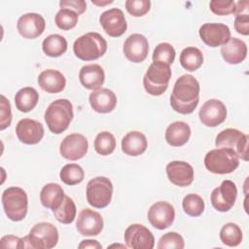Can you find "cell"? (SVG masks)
Here are the masks:
<instances>
[{
	"instance_id": "cell-8",
	"label": "cell",
	"mask_w": 249,
	"mask_h": 249,
	"mask_svg": "<svg viewBox=\"0 0 249 249\" xmlns=\"http://www.w3.org/2000/svg\"><path fill=\"white\" fill-rule=\"evenodd\" d=\"M86 195L87 200L91 206L95 208H104L111 202L113 184L104 176L92 178L87 185Z\"/></svg>"
},
{
	"instance_id": "cell-35",
	"label": "cell",
	"mask_w": 249,
	"mask_h": 249,
	"mask_svg": "<svg viewBox=\"0 0 249 249\" xmlns=\"http://www.w3.org/2000/svg\"><path fill=\"white\" fill-rule=\"evenodd\" d=\"M55 219L62 224H71L76 218V205L73 199L67 196H64V199L60 206L53 211Z\"/></svg>"
},
{
	"instance_id": "cell-3",
	"label": "cell",
	"mask_w": 249,
	"mask_h": 249,
	"mask_svg": "<svg viewBox=\"0 0 249 249\" xmlns=\"http://www.w3.org/2000/svg\"><path fill=\"white\" fill-rule=\"evenodd\" d=\"M73 51L75 55L82 60H95L105 54L107 42L99 33L89 32L75 40Z\"/></svg>"
},
{
	"instance_id": "cell-24",
	"label": "cell",
	"mask_w": 249,
	"mask_h": 249,
	"mask_svg": "<svg viewBox=\"0 0 249 249\" xmlns=\"http://www.w3.org/2000/svg\"><path fill=\"white\" fill-rule=\"evenodd\" d=\"M38 85L43 90L49 93H58L64 89L66 79L60 71L47 69L39 74Z\"/></svg>"
},
{
	"instance_id": "cell-7",
	"label": "cell",
	"mask_w": 249,
	"mask_h": 249,
	"mask_svg": "<svg viewBox=\"0 0 249 249\" xmlns=\"http://www.w3.org/2000/svg\"><path fill=\"white\" fill-rule=\"evenodd\" d=\"M171 70L168 65L153 62L143 77L145 90L154 96L161 95L168 88Z\"/></svg>"
},
{
	"instance_id": "cell-20",
	"label": "cell",
	"mask_w": 249,
	"mask_h": 249,
	"mask_svg": "<svg viewBox=\"0 0 249 249\" xmlns=\"http://www.w3.org/2000/svg\"><path fill=\"white\" fill-rule=\"evenodd\" d=\"M16 134L21 143L34 145L39 143L44 136V126L32 119H22L16 126Z\"/></svg>"
},
{
	"instance_id": "cell-11",
	"label": "cell",
	"mask_w": 249,
	"mask_h": 249,
	"mask_svg": "<svg viewBox=\"0 0 249 249\" xmlns=\"http://www.w3.org/2000/svg\"><path fill=\"white\" fill-rule=\"evenodd\" d=\"M126 247L132 249H153L155 237L150 230L141 224H132L124 231Z\"/></svg>"
},
{
	"instance_id": "cell-4",
	"label": "cell",
	"mask_w": 249,
	"mask_h": 249,
	"mask_svg": "<svg viewBox=\"0 0 249 249\" xmlns=\"http://www.w3.org/2000/svg\"><path fill=\"white\" fill-rule=\"evenodd\" d=\"M22 241L23 248L51 249L57 244L58 231L49 222H40L33 226Z\"/></svg>"
},
{
	"instance_id": "cell-31",
	"label": "cell",
	"mask_w": 249,
	"mask_h": 249,
	"mask_svg": "<svg viewBox=\"0 0 249 249\" xmlns=\"http://www.w3.org/2000/svg\"><path fill=\"white\" fill-rule=\"evenodd\" d=\"M180 64L188 71L197 70L203 63V54L201 51L196 47H187L180 53Z\"/></svg>"
},
{
	"instance_id": "cell-48",
	"label": "cell",
	"mask_w": 249,
	"mask_h": 249,
	"mask_svg": "<svg viewBox=\"0 0 249 249\" xmlns=\"http://www.w3.org/2000/svg\"><path fill=\"white\" fill-rule=\"evenodd\" d=\"M122 247V248H125L126 246H124V245H121V244H112V245H110V246H108V248L109 247Z\"/></svg>"
},
{
	"instance_id": "cell-1",
	"label": "cell",
	"mask_w": 249,
	"mask_h": 249,
	"mask_svg": "<svg viewBox=\"0 0 249 249\" xmlns=\"http://www.w3.org/2000/svg\"><path fill=\"white\" fill-rule=\"evenodd\" d=\"M199 83L194 76L182 75L176 80L170 95L171 108L183 115L193 113L199 101Z\"/></svg>"
},
{
	"instance_id": "cell-28",
	"label": "cell",
	"mask_w": 249,
	"mask_h": 249,
	"mask_svg": "<svg viewBox=\"0 0 249 249\" xmlns=\"http://www.w3.org/2000/svg\"><path fill=\"white\" fill-rule=\"evenodd\" d=\"M64 191L60 185L56 183H48L46 184L40 192V200L41 203L52 209L53 211L57 209L64 199Z\"/></svg>"
},
{
	"instance_id": "cell-13",
	"label": "cell",
	"mask_w": 249,
	"mask_h": 249,
	"mask_svg": "<svg viewBox=\"0 0 249 249\" xmlns=\"http://www.w3.org/2000/svg\"><path fill=\"white\" fill-rule=\"evenodd\" d=\"M89 149L87 138L81 133L67 135L60 143V155L69 160H77L86 156Z\"/></svg>"
},
{
	"instance_id": "cell-44",
	"label": "cell",
	"mask_w": 249,
	"mask_h": 249,
	"mask_svg": "<svg viewBox=\"0 0 249 249\" xmlns=\"http://www.w3.org/2000/svg\"><path fill=\"white\" fill-rule=\"evenodd\" d=\"M60 9L66 8L74 11L78 15H82L87 10V3L84 0H61L59 2Z\"/></svg>"
},
{
	"instance_id": "cell-14",
	"label": "cell",
	"mask_w": 249,
	"mask_h": 249,
	"mask_svg": "<svg viewBox=\"0 0 249 249\" xmlns=\"http://www.w3.org/2000/svg\"><path fill=\"white\" fill-rule=\"evenodd\" d=\"M102 216L89 208H84L80 211L76 221L77 231L85 236L98 235L103 230Z\"/></svg>"
},
{
	"instance_id": "cell-46",
	"label": "cell",
	"mask_w": 249,
	"mask_h": 249,
	"mask_svg": "<svg viewBox=\"0 0 249 249\" xmlns=\"http://www.w3.org/2000/svg\"><path fill=\"white\" fill-rule=\"evenodd\" d=\"M78 248L83 249V248H92V249H100L102 248V245L94 239H85L82 240L81 243L78 245Z\"/></svg>"
},
{
	"instance_id": "cell-23",
	"label": "cell",
	"mask_w": 249,
	"mask_h": 249,
	"mask_svg": "<svg viewBox=\"0 0 249 249\" xmlns=\"http://www.w3.org/2000/svg\"><path fill=\"white\" fill-rule=\"evenodd\" d=\"M79 80L84 88L96 90L103 85L105 73L103 68L98 64H87L81 68L79 72Z\"/></svg>"
},
{
	"instance_id": "cell-2",
	"label": "cell",
	"mask_w": 249,
	"mask_h": 249,
	"mask_svg": "<svg viewBox=\"0 0 249 249\" xmlns=\"http://www.w3.org/2000/svg\"><path fill=\"white\" fill-rule=\"evenodd\" d=\"M73 117V105L65 98L53 101L45 111V122L49 129L54 134H60L65 131Z\"/></svg>"
},
{
	"instance_id": "cell-16",
	"label": "cell",
	"mask_w": 249,
	"mask_h": 249,
	"mask_svg": "<svg viewBox=\"0 0 249 249\" xmlns=\"http://www.w3.org/2000/svg\"><path fill=\"white\" fill-rule=\"evenodd\" d=\"M99 23L104 31L111 37L122 36L127 28V23L122 10L118 8L109 9L99 17Z\"/></svg>"
},
{
	"instance_id": "cell-19",
	"label": "cell",
	"mask_w": 249,
	"mask_h": 249,
	"mask_svg": "<svg viewBox=\"0 0 249 249\" xmlns=\"http://www.w3.org/2000/svg\"><path fill=\"white\" fill-rule=\"evenodd\" d=\"M46 21L44 18L37 13H27L19 17L17 22L18 33L26 39H35L45 30Z\"/></svg>"
},
{
	"instance_id": "cell-43",
	"label": "cell",
	"mask_w": 249,
	"mask_h": 249,
	"mask_svg": "<svg viewBox=\"0 0 249 249\" xmlns=\"http://www.w3.org/2000/svg\"><path fill=\"white\" fill-rule=\"evenodd\" d=\"M0 129L4 130L10 126L12 122V111L9 100L2 94L1 95V112H0Z\"/></svg>"
},
{
	"instance_id": "cell-38",
	"label": "cell",
	"mask_w": 249,
	"mask_h": 249,
	"mask_svg": "<svg viewBox=\"0 0 249 249\" xmlns=\"http://www.w3.org/2000/svg\"><path fill=\"white\" fill-rule=\"evenodd\" d=\"M175 50L169 43H160L153 52V62L170 66L175 58Z\"/></svg>"
},
{
	"instance_id": "cell-42",
	"label": "cell",
	"mask_w": 249,
	"mask_h": 249,
	"mask_svg": "<svg viewBox=\"0 0 249 249\" xmlns=\"http://www.w3.org/2000/svg\"><path fill=\"white\" fill-rule=\"evenodd\" d=\"M212 13L218 16H228L235 11V2L231 0H212L209 3Z\"/></svg>"
},
{
	"instance_id": "cell-21",
	"label": "cell",
	"mask_w": 249,
	"mask_h": 249,
	"mask_svg": "<svg viewBox=\"0 0 249 249\" xmlns=\"http://www.w3.org/2000/svg\"><path fill=\"white\" fill-rule=\"evenodd\" d=\"M165 170L168 180L178 187H187L194 181V168L186 161H170Z\"/></svg>"
},
{
	"instance_id": "cell-33",
	"label": "cell",
	"mask_w": 249,
	"mask_h": 249,
	"mask_svg": "<svg viewBox=\"0 0 249 249\" xmlns=\"http://www.w3.org/2000/svg\"><path fill=\"white\" fill-rule=\"evenodd\" d=\"M220 239L223 244L235 247L242 241V231L239 226L234 223H227L220 230Z\"/></svg>"
},
{
	"instance_id": "cell-32",
	"label": "cell",
	"mask_w": 249,
	"mask_h": 249,
	"mask_svg": "<svg viewBox=\"0 0 249 249\" xmlns=\"http://www.w3.org/2000/svg\"><path fill=\"white\" fill-rule=\"evenodd\" d=\"M249 2L242 0L235 2V19L234 29L241 35L247 36L249 34V13H248Z\"/></svg>"
},
{
	"instance_id": "cell-34",
	"label": "cell",
	"mask_w": 249,
	"mask_h": 249,
	"mask_svg": "<svg viewBox=\"0 0 249 249\" xmlns=\"http://www.w3.org/2000/svg\"><path fill=\"white\" fill-rule=\"evenodd\" d=\"M59 177L64 184L68 186H74L80 184L84 180L85 172L82 166H80L79 164L68 163L61 168L59 172Z\"/></svg>"
},
{
	"instance_id": "cell-22",
	"label": "cell",
	"mask_w": 249,
	"mask_h": 249,
	"mask_svg": "<svg viewBox=\"0 0 249 249\" xmlns=\"http://www.w3.org/2000/svg\"><path fill=\"white\" fill-rule=\"evenodd\" d=\"M89 101L95 112L106 114L115 109L117 105V96L113 90L106 88H100L90 92Z\"/></svg>"
},
{
	"instance_id": "cell-12",
	"label": "cell",
	"mask_w": 249,
	"mask_h": 249,
	"mask_svg": "<svg viewBox=\"0 0 249 249\" xmlns=\"http://www.w3.org/2000/svg\"><path fill=\"white\" fill-rule=\"evenodd\" d=\"M198 33L200 39L211 48L223 46L231 38L229 26L219 22H207L202 24Z\"/></svg>"
},
{
	"instance_id": "cell-25",
	"label": "cell",
	"mask_w": 249,
	"mask_h": 249,
	"mask_svg": "<svg viewBox=\"0 0 249 249\" xmlns=\"http://www.w3.org/2000/svg\"><path fill=\"white\" fill-rule=\"evenodd\" d=\"M221 54L227 63L238 64L246 57L247 46L238 38H230V40L221 47Z\"/></svg>"
},
{
	"instance_id": "cell-41",
	"label": "cell",
	"mask_w": 249,
	"mask_h": 249,
	"mask_svg": "<svg viewBox=\"0 0 249 249\" xmlns=\"http://www.w3.org/2000/svg\"><path fill=\"white\" fill-rule=\"evenodd\" d=\"M126 11L133 17H143L151 8L150 0H126L124 3Z\"/></svg>"
},
{
	"instance_id": "cell-10",
	"label": "cell",
	"mask_w": 249,
	"mask_h": 249,
	"mask_svg": "<svg viewBox=\"0 0 249 249\" xmlns=\"http://www.w3.org/2000/svg\"><path fill=\"white\" fill-rule=\"evenodd\" d=\"M237 197V189L235 184L231 180H224L221 185L215 188L210 196L212 206L219 212L231 210Z\"/></svg>"
},
{
	"instance_id": "cell-37",
	"label": "cell",
	"mask_w": 249,
	"mask_h": 249,
	"mask_svg": "<svg viewBox=\"0 0 249 249\" xmlns=\"http://www.w3.org/2000/svg\"><path fill=\"white\" fill-rule=\"evenodd\" d=\"M182 206L185 213L192 217L200 216L205 208V204L202 197L196 194L187 195L183 198Z\"/></svg>"
},
{
	"instance_id": "cell-17",
	"label": "cell",
	"mask_w": 249,
	"mask_h": 249,
	"mask_svg": "<svg viewBox=\"0 0 249 249\" xmlns=\"http://www.w3.org/2000/svg\"><path fill=\"white\" fill-rule=\"evenodd\" d=\"M174 218V207L167 201H158L148 210V221L158 230L169 228L172 225Z\"/></svg>"
},
{
	"instance_id": "cell-30",
	"label": "cell",
	"mask_w": 249,
	"mask_h": 249,
	"mask_svg": "<svg viewBox=\"0 0 249 249\" xmlns=\"http://www.w3.org/2000/svg\"><path fill=\"white\" fill-rule=\"evenodd\" d=\"M42 49L48 56L58 57L67 51V41L59 34H52L44 39Z\"/></svg>"
},
{
	"instance_id": "cell-26",
	"label": "cell",
	"mask_w": 249,
	"mask_h": 249,
	"mask_svg": "<svg viewBox=\"0 0 249 249\" xmlns=\"http://www.w3.org/2000/svg\"><path fill=\"white\" fill-rule=\"evenodd\" d=\"M148 146L146 136L137 130L127 132L122 139V151L131 157L142 155Z\"/></svg>"
},
{
	"instance_id": "cell-40",
	"label": "cell",
	"mask_w": 249,
	"mask_h": 249,
	"mask_svg": "<svg viewBox=\"0 0 249 249\" xmlns=\"http://www.w3.org/2000/svg\"><path fill=\"white\" fill-rule=\"evenodd\" d=\"M158 249H183L185 247L184 238L181 234L175 231H170L164 233L159 240Z\"/></svg>"
},
{
	"instance_id": "cell-47",
	"label": "cell",
	"mask_w": 249,
	"mask_h": 249,
	"mask_svg": "<svg viewBox=\"0 0 249 249\" xmlns=\"http://www.w3.org/2000/svg\"><path fill=\"white\" fill-rule=\"evenodd\" d=\"M91 3L94 4V5H97V6H104V5H107V4H111L113 3V0H107V1H98V0H91Z\"/></svg>"
},
{
	"instance_id": "cell-36",
	"label": "cell",
	"mask_w": 249,
	"mask_h": 249,
	"mask_svg": "<svg viewBox=\"0 0 249 249\" xmlns=\"http://www.w3.org/2000/svg\"><path fill=\"white\" fill-rule=\"evenodd\" d=\"M116 148L115 136L109 131L99 132L94 139V150L101 156H108Z\"/></svg>"
},
{
	"instance_id": "cell-6",
	"label": "cell",
	"mask_w": 249,
	"mask_h": 249,
	"mask_svg": "<svg viewBox=\"0 0 249 249\" xmlns=\"http://www.w3.org/2000/svg\"><path fill=\"white\" fill-rule=\"evenodd\" d=\"M2 204L5 214L11 221L19 222L27 214V195L19 187L7 188L2 194Z\"/></svg>"
},
{
	"instance_id": "cell-5",
	"label": "cell",
	"mask_w": 249,
	"mask_h": 249,
	"mask_svg": "<svg viewBox=\"0 0 249 249\" xmlns=\"http://www.w3.org/2000/svg\"><path fill=\"white\" fill-rule=\"evenodd\" d=\"M204 165L211 173L229 174L238 167L239 158L231 149L217 148L205 155Z\"/></svg>"
},
{
	"instance_id": "cell-15",
	"label": "cell",
	"mask_w": 249,
	"mask_h": 249,
	"mask_svg": "<svg viewBox=\"0 0 249 249\" xmlns=\"http://www.w3.org/2000/svg\"><path fill=\"white\" fill-rule=\"evenodd\" d=\"M198 117L202 124L215 127L221 124L227 118V108L219 99H209L204 102L198 112Z\"/></svg>"
},
{
	"instance_id": "cell-9",
	"label": "cell",
	"mask_w": 249,
	"mask_h": 249,
	"mask_svg": "<svg viewBox=\"0 0 249 249\" xmlns=\"http://www.w3.org/2000/svg\"><path fill=\"white\" fill-rule=\"evenodd\" d=\"M248 138L247 134L235 128L222 130L215 140L217 148H229L233 150L237 157L245 161L248 160Z\"/></svg>"
},
{
	"instance_id": "cell-45",
	"label": "cell",
	"mask_w": 249,
	"mask_h": 249,
	"mask_svg": "<svg viewBox=\"0 0 249 249\" xmlns=\"http://www.w3.org/2000/svg\"><path fill=\"white\" fill-rule=\"evenodd\" d=\"M1 248L7 249V248H23V241L22 238H19L16 235L8 234L4 235L0 240Z\"/></svg>"
},
{
	"instance_id": "cell-18",
	"label": "cell",
	"mask_w": 249,
	"mask_h": 249,
	"mask_svg": "<svg viewBox=\"0 0 249 249\" xmlns=\"http://www.w3.org/2000/svg\"><path fill=\"white\" fill-rule=\"evenodd\" d=\"M149 52L148 39L139 33L129 35L124 43V56L131 62L139 63L147 58Z\"/></svg>"
},
{
	"instance_id": "cell-27",
	"label": "cell",
	"mask_w": 249,
	"mask_h": 249,
	"mask_svg": "<svg viewBox=\"0 0 249 249\" xmlns=\"http://www.w3.org/2000/svg\"><path fill=\"white\" fill-rule=\"evenodd\" d=\"M191 136L190 125L182 121H177L170 124L165 130V140L173 147L185 145Z\"/></svg>"
},
{
	"instance_id": "cell-29",
	"label": "cell",
	"mask_w": 249,
	"mask_h": 249,
	"mask_svg": "<svg viewBox=\"0 0 249 249\" xmlns=\"http://www.w3.org/2000/svg\"><path fill=\"white\" fill-rule=\"evenodd\" d=\"M39 100L38 91L31 87L20 89L15 95V104L18 111L27 113L35 108Z\"/></svg>"
},
{
	"instance_id": "cell-39",
	"label": "cell",
	"mask_w": 249,
	"mask_h": 249,
	"mask_svg": "<svg viewBox=\"0 0 249 249\" xmlns=\"http://www.w3.org/2000/svg\"><path fill=\"white\" fill-rule=\"evenodd\" d=\"M79 15L74 11L66 8H61L55 15L54 22L59 29L69 30L76 26L78 23Z\"/></svg>"
}]
</instances>
